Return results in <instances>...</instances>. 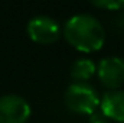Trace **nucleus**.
<instances>
[{"label": "nucleus", "mask_w": 124, "mask_h": 123, "mask_svg": "<svg viewBox=\"0 0 124 123\" xmlns=\"http://www.w3.org/2000/svg\"><path fill=\"white\" fill-rule=\"evenodd\" d=\"M100 110L108 117L124 123V90H108L100 101Z\"/></svg>", "instance_id": "obj_6"}, {"label": "nucleus", "mask_w": 124, "mask_h": 123, "mask_svg": "<svg viewBox=\"0 0 124 123\" xmlns=\"http://www.w3.org/2000/svg\"><path fill=\"white\" fill-rule=\"evenodd\" d=\"M88 120H90V123H108V117L98 109V110H95L90 114Z\"/></svg>", "instance_id": "obj_9"}, {"label": "nucleus", "mask_w": 124, "mask_h": 123, "mask_svg": "<svg viewBox=\"0 0 124 123\" xmlns=\"http://www.w3.org/2000/svg\"><path fill=\"white\" fill-rule=\"evenodd\" d=\"M97 74L104 86L116 90L124 84V58L116 55L102 58L97 65Z\"/></svg>", "instance_id": "obj_5"}, {"label": "nucleus", "mask_w": 124, "mask_h": 123, "mask_svg": "<svg viewBox=\"0 0 124 123\" xmlns=\"http://www.w3.org/2000/svg\"><path fill=\"white\" fill-rule=\"evenodd\" d=\"M28 33L36 42L52 44L61 36V25L52 16L39 15L28 22Z\"/></svg>", "instance_id": "obj_4"}, {"label": "nucleus", "mask_w": 124, "mask_h": 123, "mask_svg": "<svg viewBox=\"0 0 124 123\" xmlns=\"http://www.w3.org/2000/svg\"><path fill=\"white\" fill-rule=\"evenodd\" d=\"M66 41L82 52L100 49L105 41V29L102 23L91 13H77L71 16L63 26Z\"/></svg>", "instance_id": "obj_1"}, {"label": "nucleus", "mask_w": 124, "mask_h": 123, "mask_svg": "<svg viewBox=\"0 0 124 123\" xmlns=\"http://www.w3.org/2000/svg\"><path fill=\"white\" fill-rule=\"evenodd\" d=\"M65 104L75 113L91 114L93 112L100 109V96L97 90L88 83L74 81L65 90Z\"/></svg>", "instance_id": "obj_2"}, {"label": "nucleus", "mask_w": 124, "mask_h": 123, "mask_svg": "<svg viewBox=\"0 0 124 123\" xmlns=\"http://www.w3.org/2000/svg\"><path fill=\"white\" fill-rule=\"evenodd\" d=\"M31 112V104L22 96H0V123H25L29 119Z\"/></svg>", "instance_id": "obj_3"}, {"label": "nucleus", "mask_w": 124, "mask_h": 123, "mask_svg": "<svg viewBox=\"0 0 124 123\" xmlns=\"http://www.w3.org/2000/svg\"><path fill=\"white\" fill-rule=\"evenodd\" d=\"M71 77L78 83H87L93 77L94 72H97V65L90 58H78L71 65Z\"/></svg>", "instance_id": "obj_7"}, {"label": "nucleus", "mask_w": 124, "mask_h": 123, "mask_svg": "<svg viewBox=\"0 0 124 123\" xmlns=\"http://www.w3.org/2000/svg\"><path fill=\"white\" fill-rule=\"evenodd\" d=\"M93 4L107 10H120L124 7V0H94Z\"/></svg>", "instance_id": "obj_8"}]
</instances>
